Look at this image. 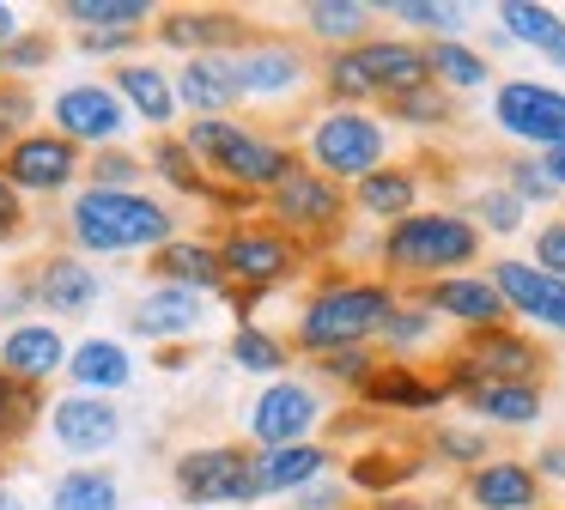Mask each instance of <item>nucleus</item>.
I'll use <instances>...</instances> for the list:
<instances>
[{
  "instance_id": "1",
  "label": "nucleus",
  "mask_w": 565,
  "mask_h": 510,
  "mask_svg": "<svg viewBox=\"0 0 565 510\" xmlns=\"http://www.w3.org/2000/svg\"><path fill=\"white\" fill-rule=\"evenodd\" d=\"M74 237L86 249H147L171 237V213L135 189H86L74 201Z\"/></svg>"
},
{
  "instance_id": "24",
  "label": "nucleus",
  "mask_w": 565,
  "mask_h": 510,
  "mask_svg": "<svg viewBox=\"0 0 565 510\" xmlns=\"http://www.w3.org/2000/svg\"><path fill=\"white\" fill-rule=\"evenodd\" d=\"M195 322H201V304L189 286H159V291H147V304L135 310L140 334H189Z\"/></svg>"
},
{
  "instance_id": "37",
  "label": "nucleus",
  "mask_w": 565,
  "mask_h": 510,
  "mask_svg": "<svg viewBox=\"0 0 565 510\" xmlns=\"http://www.w3.org/2000/svg\"><path fill=\"white\" fill-rule=\"evenodd\" d=\"M390 12L407 19V24H419V31H438L444 43H456V31L468 24L462 7H431V0H390Z\"/></svg>"
},
{
  "instance_id": "47",
  "label": "nucleus",
  "mask_w": 565,
  "mask_h": 510,
  "mask_svg": "<svg viewBox=\"0 0 565 510\" xmlns=\"http://www.w3.org/2000/svg\"><path fill=\"white\" fill-rule=\"evenodd\" d=\"M329 371H334V376H347V383H371V376H377V371H371L365 352H334Z\"/></svg>"
},
{
  "instance_id": "10",
  "label": "nucleus",
  "mask_w": 565,
  "mask_h": 510,
  "mask_svg": "<svg viewBox=\"0 0 565 510\" xmlns=\"http://www.w3.org/2000/svg\"><path fill=\"white\" fill-rule=\"evenodd\" d=\"M317 419H322V401L310 395L305 383H274L268 395L256 401V413H249V432L268 449H286V444H305V432Z\"/></svg>"
},
{
  "instance_id": "35",
  "label": "nucleus",
  "mask_w": 565,
  "mask_h": 510,
  "mask_svg": "<svg viewBox=\"0 0 565 510\" xmlns=\"http://www.w3.org/2000/svg\"><path fill=\"white\" fill-rule=\"evenodd\" d=\"M67 19H79L86 31H116L147 19V0H67Z\"/></svg>"
},
{
  "instance_id": "17",
  "label": "nucleus",
  "mask_w": 565,
  "mask_h": 510,
  "mask_svg": "<svg viewBox=\"0 0 565 510\" xmlns=\"http://www.w3.org/2000/svg\"><path fill=\"white\" fill-rule=\"evenodd\" d=\"M220 262H225V274H237L244 286H268V279H280L286 267H292V249H286L280 237H268V231H237L220 249Z\"/></svg>"
},
{
  "instance_id": "40",
  "label": "nucleus",
  "mask_w": 565,
  "mask_h": 510,
  "mask_svg": "<svg viewBox=\"0 0 565 510\" xmlns=\"http://www.w3.org/2000/svg\"><path fill=\"white\" fill-rule=\"evenodd\" d=\"M395 116H407V121H450V104H444L431 85H419V92L395 97Z\"/></svg>"
},
{
  "instance_id": "55",
  "label": "nucleus",
  "mask_w": 565,
  "mask_h": 510,
  "mask_svg": "<svg viewBox=\"0 0 565 510\" xmlns=\"http://www.w3.org/2000/svg\"><path fill=\"white\" fill-rule=\"evenodd\" d=\"M0 510H19V498H13V492H7V486H0Z\"/></svg>"
},
{
  "instance_id": "29",
  "label": "nucleus",
  "mask_w": 565,
  "mask_h": 510,
  "mask_svg": "<svg viewBox=\"0 0 565 510\" xmlns=\"http://www.w3.org/2000/svg\"><path fill=\"white\" fill-rule=\"evenodd\" d=\"M74 376L86 389H122L128 376H135V364H128V352L116 347V340H86V347L74 352Z\"/></svg>"
},
{
  "instance_id": "43",
  "label": "nucleus",
  "mask_w": 565,
  "mask_h": 510,
  "mask_svg": "<svg viewBox=\"0 0 565 510\" xmlns=\"http://www.w3.org/2000/svg\"><path fill=\"white\" fill-rule=\"evenodd\" d=\"M25 419H31V401H25V389H19L13 376L0 371V437H13Z\"/></svg>"
},
{
  "instance_id": "34",
  "label": "nucleus",
  "mask_w": 565,
  "mask_h": 510,
  "mask_svg": "<svg viewBox=\"0 0 565 510\" xmlns=\"http://www.w3.org/2000/svg\"><path fill=\"white\" fill-rule=\"evenodd\" d=\"M365 19H371V12L359 7V0H317V7H310V31H317V36H341V43L365 36Z\"/></svg>"
},
{
  "instance_id": "23",
  "label": "nucleus",
  "mask_w": 565,
  "mask_h": 510,
  "mask_svg": "<svg viewBox=\"0 0 565 510\" xmlns=\"http://www.w3.org/2000/svg\"><path fill=\"white\" fill-rule=\"evenodd\" d=\"M468 407L492 425H535L541 419V389L535 383H487V389H468Z\"/></svg>"
},
{
  "instance_id": "44",
  "label": "nucleus",
  "mask_w": 565,
  "mask_h": 510,
  "mask_svg": "<svg viewBox=\"0 0 565 510\" xmlns=\"http://www.w3.org/2000/svg\"><path fill=\"white\" fill-rule=\"evenodd\" d=\"M535 267L553 274V279H565V225H547L535 237Z\"/></svg>"
},
{
  "instance_id": "13",
  "label": "nucleus",
  "mask_w": 565,
  "mask_h": 510,
  "mask_svg": "<svg viewBox=\"0 0 565 510\" xmlns=\"http://www.w3.org/2000/svg\"><path fill=\"white\" fill-rule=\"evenodd\" d=\"M116 432H122V413H116L110 401H92V395L55 401V437H62L67 449H79V456H92V449H110Z\"/></svg>"
},
{
  "instance_id": "19",
  "label": "nucleus",
  "mask_w": 565,
  "mask_h": 510,
  "mask_svg": "<svg viewBox=\"0 0 565 510\" xmlns=\"http://www.w3.org/2000/svg\"><path fill=\"white\" fill-rule=\"evenodd\" d=\"M274 201H280V213L292 219V225H329V219L341 213V194H334L329 182L317 177V170H298V164L280 177Z\"/></svg>"
},
{
  "instance_id": "54",
  "label": "nucleus",
  "mask_w": 565,
  "mask_h": 510,
  "mask_svg": "<svg viewBox=\"0 0 565 510\" xmlns=\"http://www.w3.org/2000/svg\"><path fill=\"white\" fill-rule=\"evenodd\" d=\"M13 36V7H0V43Z\"/></svg>"
},
{
  "instance_id": "33",
  "label": "nucleus",
  "mask_w": 565,
  "mask_h": 510,
  "mask_svg": "<svg viewBox=\"0 0 565 510\" xmlns=\"http://www.w3.org/2000/svg\"><path fill=\"white\" fill-rule=\"evenodd\" d=\"M431 79L456 85V92H475V85H487V61L462 43H438L431 49Z\"/></svg>"
},
{
  "instance_id": "11",
  "label": "nucleus",
  "mask_w": 565,
  "mask_h": 510,
  "mask_svg": "<svg viewBox=\"0 0 565 510\" xmlns=\"http://www.w3.org/2000/svg\"><path fill=\"white\" fill-rule=\"evenodd\" d=\"M492 286H499L504 304L523 310L529 322L559 328V334H565V279L541 274L535 262H499V267H492Z\"/></svg>"
},
{
  "instance_id": "49",
  "label": "nucleus",
  "mask_w": 565,
  "mask_h": 510,
  "mask_svg": "<svg viewBox=\"0 0 565 510\" xmlns=\"http://www.w3.org/2000/svg\"><path fill=\"white\" fill-rule=\"evenodd\" d=\"M541 170L553 177V189H565V146H559V152H547V158H541Z\"/></svg>"
},
{
  "instance_id": "7",
  "label": "nucleus",
  "mask_w": 565,
  "mask_h": 510,
  "mask_svg": "<svg viewBox=\"0 0 565 510\" xmlns=\"http://www.w3.org/2000/svg\"><path fill=\"white\" fill-rule=\"evenodd\" d=\"M492 121L504 134H516V140H535L547 152H559L565 146V92L535 85V79H511L492 97Z\"/></svg>"
},
{
  "instance_id": "36",
  "label": "nucleus",
  "mask_w": 565,
  "mask_h": 510,
  "mask_svg": "<svg viewBox=\"0 0 565 510\" xmlns=\"http://www.w3.org/2000/svg\"><path fill=\"white\" fill-rule=\"evenodd\" d=\"M164 36H171V43H232L237 36V24L225 19V12H177L171 24H164Z\"/></svg>"
},
{
  "instance_id": "8",
  "label": "nucleus",
  "mask_w": 565,
  "mask_h": 510,
  "mask_svg": "<svg viewBox=\"0 0 565 510\" xmlns=\"http://www.w3.org/2000/svg\"><path fill=\"white\" fill-rule=\"evenodd\" d=\"M177 486L195 504H237V498H262L256 492V456L244 449H195L177 461Z\"/></svg>"
},
{
  "instance_id": "22",
  "label": "nucleus",
  "mask_w": 565,
  "mask_h": 510,
  "mask_svg": "<svg viewBox=\"0 0 565 510\" xmlns=\"http://www.w3.org/2000/svg\"><path fill=\"white\" fill-rule=\"evenodd\" d=\"M237 73V92H256V97H274V92H292L305 79V61L292 49H249V55L232 61Z\"/></svg>"
},
{
  "instance_id": "3",
  "label": "nucleus",
  "mask_w": 565,
  "mask_h": 510,
  "mask_svg": "<svg viewBox=\"0 0 565 510\" xmlns=\"http://www.w3.org/2000/svg\"><path fill=\"white\" fill-rule=\"evenodd\" d=\"M475 249L480 237L462 213H407L402 225H390V243H383V255L402 274H450V267L475 262Z\"/></svg>"
},
{
  "instance_id": "9",
  "label": "nucleus",
  "mask_w": 565,
  "mask_h": 510,
  "mask_svg": "<svg viewBox=\"0 0 565 510\" xmlns=\"http://www.w3.org/2000/svg\"><path fill=\"white\" fill-rule=\"evenodd\" d=\"M535 347L516 334H499V328H487V340H475V347L462 352V364H456V383L462 389H487V383H529L535 376Z\"/></svg>"
},
{
  "instance_id": "32",
  "label": "nucleus",
  "mask_w": 565,
  "mask_h": 510,
  "mask_svg": "<svg viewBox=\"0 0 565 510\" xmlns=\"http://www.w3.org/2000/svg\"><path fill=\"white\" fill-rule=\"evenodd\" d=\"M365 395H371V401H390V407H438L444 389L419 383V376H407V371H377V376L365 383Z\"/></svg>"
},
{
  "instance_id": "15",
  "label": "nucleus",
  "mask_w": 565,
  "mask_h": 510,
  "mask_svg": "<svg viewBox=\"0 0 565 510\" xmlns=\"http://www.w3.org/2000/svg\"><path fill=\"white\" fill-rule=\"evenodd\" d=\"M431 310H444V316H456V322H468V328H499L504 322V310H511V304H504V291L492 286V279H438V286H431Z\"/></svg>"
},
{
  "instance_id": "2",
  "label": "nucleus",
  "mask_w": 565,
  "mask_h": 510,
  "mask_svg": "<svg viewBox=\"0 0 565 510\" xmlns=\"http://www.w3.org/2000/svg\"><path fill=\"white\" fill-rule=\"evenodd\" d=\"M329 85L341 97L383 92L395 104V97L431 85V55H419L414 43H359V49H347V55L329 61Z\"/></svg>"
},
{
  "instance_id": "42",
  "label": "nucleus",
  "mask_w": 565,
  "mask_h": 510,
  "mask_svg": "<svg viewBox=\"0 0 565 510\" xmlns=\"http://www.w3.org/2000/svg\"><path fill=\"white\" fill-rule=\"evenodd\" d=\"M383 334H390L395 347H419V340L431 334V310H390V322H383Z\"/></svg>"
},
{
  "instance_id": "14",
  "label": "nucleus",
  "mask_w": 565,
  "mask_h": 510,
  "mask_svg": "<svg viewBox=\"0 0 565 510\" xmlns=\"http://www.w3.org/2000/svg\"><path fill=\"white\" fill-rule=\"evenodd\" d=\"M74 177V146L50 140V134H31L7 152V182L13 189H62Z\"/></svg>"
},
{
  "instance_id": "41",
  "label": "nucleus",
  "mask_w": 565,
  "mask_h": 510,
  "mask_svg": "<svg viewBox=\"0 0 565 510\" xmlns=\"http://www.w3.org/2000/svg\"><path fill=\"white\" fill-rule=\"evenodd\" d=\"M511 194H516V201H547L553 177L535 164V158H516V164H511Z\"/></svg>"
},
{
  "instance_id": "50",
  "label": "nucleus",
  "mask_w": 565,
  "mask_h": 510,
  "mask_svg": "<svg viewBox=\"0 0 565 510\" xmlns=\"http://www.w3.org/2000/svg\"><path fill=\"white\" fill-rule=\"evenodd\" d=\"M334 504H341V492H305L298 498V510H334Z\"/></svg>"
},
{
  "instance_id": "18",
  "label": "nucleus",
  "mask_w": 565,
  "mask_h": 510,
  "mask_svg": "<svg viewBox=\"0 0 565 510\" xmlns=\"http://www.w3.org/2000/svg\"><path fill=\"white\" fill-rule=\"evenodd\" d=\"M62 334H55L50 322H25L13 328V334L0 340V371L7 376H50L55 364H62Z\"/></svg>"
},
{
  "instance_id": "6",
  "label": "nucleus",
  "mask_w": 565,
  "mask_h": 510,
  "mask_svg": "<svg viewBox=\"0 0 565 510\" xmlns=\"http://www.w3.org/2000/svg\"><path fill=\"white\" fill-rule=\"evenodd\" d=\"M383 146H390V134L371 116H359V109H334V116H322L317 134H310L317 170H329V177H359V182L383 170Z\"/></svg>"
},
{
  "instance_id": "5",
  "label": "nucleus",
  "mask_w": 565,
  "mask_h": 510,
  "mask_svg": "<svg viewBox=\"0 0 565 510\" xmlns=\"http://www.w3.org/2000/svg\"><path fill=\"white\" fill-rule=\"evenodd\" d=\"M189 152L213 158V164H220L232 182H244V189H280V177L292 170V158H286L280 146L256 140V134L232 128V121H220V116H207V121L189 128Z\"/></svg>"
},
{
  "instance_id": "26",
  "label": "nucleus",
  "mask_w": 565,
  "mask_h": 510,
  "mask_svg": "<svg viewBox=\"0 0 565 510\" xmlns=\"http://www.w3.org/2000/svg\"><path fill=\"white\" fill-rule=\"evenodd\" d=\"M38 298L50 304V310L79 316L92 298H98V274H92L86 262H50V267L38 274Z\"/></svg>"
},
{
  "instance_id": "51",
  "label": "nucleus",
  "mask_w": 565,
  "mask_h": 510,
  "mask_svg": "<svg viewBox=\"0 0 565 510\" xmlns=\"http://www.w3.org/2000/svg\"><path fill=\"white\" fill-rule=\"evenodd\" d=\"M19 109H25V97H0V134L19 121Z\"/></svg>"
},
{
  "instance_id": "27",
  "label": "nucleus",
  "mask_w": 565,
  "mask_h": 510,
  "mask_svg": "<svg viewBox=\"0 0 565 510\" xmlns=\"http://www.w3.org/2000/svg\"><path fill=\"white\" fill-rule=\"evenodd\" d=\"M116 504H122V498H116V480H110V474H98V468L62 474L55 492H50V510H116Z\"/></svg>"
},
{
  "instance_id": "53",
  "label": "nucleus",
  "mask_w": 565,
  "mask_h": 510,
  "mask_svg": "<svg viewBox=\"0 0 565 510\" xmlns=\"http://www.w3.org/2000/svg\"><path fill=\"white\" fill-rule=\"evenodd\" d=\"M371 510H431V504H419V498H383V504H371Z\"/></svg>"
},
{
  "instance_id": "52",
  "label": "nucleus",
  "mask_w": 565,
  "mask_h": 510,
  "mask_svg": "<svg viewBox=\"0 0 565 510\" xmlns=\"http://www.w3.org/2000/svg\"><path fill=\"white\" fill-rule=\"evenodd\" d=\"M541 474H565V444L541 449Z\"/></svg>"
},
{
  "instance_id": "4",
  "label": "nucleus",
  "mask_w": 565,
  "mask_h": 510,
  "mask_svg": "<svg viewBox=\"0 0 565 510\" xmlns=\"http://www.w3.org/2000/svg\"><path fill=\"white\" fill-rule=\"evenodd\" d=\"M390 310H395V298L383 286H334L305 310L298 340L317 347V352H353L365 334H377V328L390 322Z\"/></svg>"
},
{
  "instance_id": "28",
  "label": "nucleus",
  "mask_w": 565,
  "mask_h": 510,
  "mask_svg": "<svg viewBox=\"0 0 565 510\" xmlns=\"http://www.w3.org/2000/svg\"><path fill=\"white\" fill-rule=\"evenodd\" d=\"M359 206H365L371 219H395V225H402V219L414 213V177H407V170H377V177L359 182Z\"/></svg>"
},
{
  "instance_id": "30",
  "label": "nucleus",
  "mask_w": 565,
  "mask_h": 510,
  "mask_svg": "<svg viewBox=\"0 0 565 510\" xmlns=\"http://www.w3.org/2000/svg\"><path fill=\"white\" fill-rule=\"evenodd\" d=\"M116 92H122L128 104L152 121V128H159V121H171V85H164L159 67H122V73H116Z\"/></svg>"
},
{
  "instance_id": "48",
  "label": "nucleus",
  "mask_w": 565,
  "mask_h": 510,
  "mask_svg": "<svg viewBox=\"0 0 565 510\" xmlns=\"http://www.w3.org/2000/svg\"><path fill=\"white\" fill-rule=\"evenodd\" d=\"M7 231H19V194H13V182H0V237Z\"/></svg>"
},
{
  "instance_id": "31",
  "label": "nucleus",
  "mask_w": 565,
  "mask_h": 510,
  "mask_svg": "<svg viewBox=\"0 0 565 510\" xmlns=\"http://www.w3.org/2000/svg\"><path fill=\"white\" fill-rule=\"evenodd\" d=\"M159 267L177 279V286H189V291H207V286H220V279H225V262L213 249H201V243H171Z\"/></svg>"
},
{
  "instance_id": "20",
  "label": "nucleus",
  "mask_w": 565,
  "mask_h": 510,
  "mask_svg": "<svg viewBox=\"0 0 565 510\" xmlns=\"http://www.w3.org/2000/svg\"><path fill=\"white\" fill-rule=\"evenodd\" d=\"M322 468H329V449H317V444L268 449V456H256V492H298V486H310Z\"/></svg>"
},
{
  "instance_id": "45",
  "label": "nucleus",
  "mask_w": 565,
  "mask_h": 510,
  "mask_svg": "<svg viewBox=\"0 0 565 510\" xmlns=\"http://www.w3.org/2000/svg\"><path fill=\"white\" fill-rule=\"evenodd\" d=\"M92 170H98V182H92V189H128V182H135V158H128V152H110V158H98V164H92Z\"/></svg>"
},
{
  "instance_id": "39",
  "label": "nucleus",
  "mask_w": 565,
  "mask_h": 510,
  "mask_svg": "<svg viewBox=\"0 0 565 510\" xmlns=\"http://www.w3.org/2000/svg\"><path fill=\"white\" fill-rule=\"evenodd\" d=\"M480 219H487L492 231H516L523 225V201H516L511 189H487L480 194Z\"/></svg>"
},
{
  "instance_id": "46",
  "label": "nucleus",
  "mask_w": 565,
  "mask_h": 510,
  "mask_svg": "<svg viewBox=\"0 0 565 510\" xmlns=\"http://www.w3.org/2000/svg\"><path fill=\"white\" fill-rule=\"evenodd\" d=\"M438 449L450 461H475V456H487V444H480L475 432H438Z\"/></svg>"
},
{
  "instance_id": "21",
  "label": "nucleus",
  "mask_w": 565,
  "mask_h": 510,
  "mask_svg": "<svg viewBox=\"0 0 565 510\" xmlns=\"http://www.w3.org/2000/svg\"><path fill=\"white\" fill-rule=\"evenodd\" d=\"M499 24H504V36L541 49V55H553V61L565 67V19H559L553 7H535V0H504V7H499Z\"/></svg>"
},
{
  "instance_id": "12",
  "label": "nucleus",
  "mask_w": 565,
  "mask_h": 510,
  "mask_svg": "<svg viewBox=\"0 0 565 510\" xmlns=\"http://www.w3.org/2000/svg\"><path fill=\"white\" fill-rule=\"evenodd\" d=\"M55 121H62L67 140H116L128 109L116 104V92H104V85H67V92L55 97Z\"/></svg>"
},
{
  "instance_id": "25",
  "label": "nucleus",
  "mask_w": 565,
  "mask_h": 510,
  "mask_svg": "<svg viewBox=\"0 0 565 510\" xmlns=\"http://www.w3.org/2000/svg\"><path fill=\"white\" fill-rule=\"evenodd\" d=\"M183 97L201 109V116H213V109H225V104H237V73H232V61H220V55H195L183 67Z\"/></svg>"
},
{
  "instance_id": "38",
  "label": "nucleus",
  "mask_w": 565,
  "mask_h": 510,
  "mask_svg": "<svg viewBox=\"0 0 565 510\" xmlns=\"http://www.w3.org/2000/svg\"><path fill=\"white\" fill-rule=\"evenodd\" d=\"M232 359L244 364V371H280V340H268L262 328H237L232 334Z\"/></svg>"
},
{
  "instance_id": "16",
  "label": "nucleus",
  "mask_w": 565,
  "mask_h": 510,
  "mask_svg": "<svg viewBox=\"0 0 565 510\" xmlns=\"http://www.w3.org/2000/svg\"><path fill=\"white\" fill-rule=\"evenodd\" d=\"M468 498H475L480 510H535L541 480L523 461H487V468H475V480H468Z\"/></svg>"
}]
</instances>
